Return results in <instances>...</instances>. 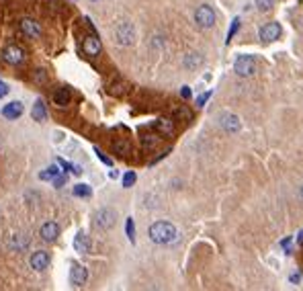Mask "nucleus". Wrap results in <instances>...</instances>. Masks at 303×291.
I'll use <instances>...</instances> for the list:
<instances>
[{
    "mask_svg": "<svg viewBox=\"0 0 303 291\" xmlns=\"http://www.w3.org/2000/svg\"><path fill=\"white\" fill-rule=\"evenodd\" d=\"M149 240L154 244H170L176 238V228L170 221H156L149 225Z\"/></svg>",
    "mask_w": 303,
    "mask_h": 291,
    "instance_id": "f257e3e1",
    "label": "nucleus"
},
{
    "mask_svg": "<svg viewBox=\"0 0 303 291\" xmlns=\"http://www.w3.org/2000/svg\"><path fill=\"white\" fill-rule=\"evenodd\" d=\"M115 41H117L119 45H123V47L131 45V43L135 41V27H133L129 21L117 23V27H115Z\"/></svg>",
    "mask_w": 303,
    "mask_h": 291,
    "instance_id": "f03ea898",
    "label": "nucleus"
},
{
    "mask_svg": "<svg viewBox=\"0 0 303 291\" xmlns=\"http://www.w3.org/2000/svg\"><path fill=\"white\" fill-rule=\"evenodd\" d=\"M195 23L201 27V29H209L215 25V11L211 9L209 5H201L197 11H195Z\"/></svg>",
    "mask_w": 303,
    "mask_h": 291,
    "instance_id": "7ed1b4c3",
    "label": "nucleus"
},
{
    "mask_svg": "<svg viewBox=\"0 0 303 291\" xmlns=\"http://www.w3.org/2000/svg\"><path fill=\"white\" fill-rule=\"evenodd\" d=\"M234 70L238 76H252L256 72V62L252 55H240L236 62H234Z\"/></svg>",
    "mask_w": 303,
    "mask_h": 291,
    "instance_id": "20e7f679",
    "label": "nucleus"
},
{
    "mask_svg": "<svg viewBox=\"0 0 303 291\" xmlns=\"http://www.w3.org/2000/svg\"><path fill=\"white\" fill-rule=\"evenodd\" d=\"M95 221H97V225L101 230H111L115 225V221H117V211L111 209V207H103V209L97 211Z\"/></svg>",
    "mask_w": 303,
    "mask_h": 291,
    "instance_id": "39448f33",
    "label": "nucleus"
},
{
    "mask_svg": "<svg viewBox=\"0 0 303 291\" xmlns=\"http://www.w3.org/2000/svg\"><path fill=\"white\" fill-rule=\"evenodd\" d=\"M260 39L264 43H270V41H277L281 37V25L279 23H266L264 27H260Z\"/></svg>",
    "mask_w": 303,
    "mask_h": 291,
    "instance_id": "423d86ee",
    "label": "nucleus"
},
{
    "mask_svg": "<svg viewBox=\"0 0 303 291\" xmlns=\"http://www.w3.org/2000/svg\"><path fill=\"white\" fill-rule=\"evenodd\" d=\"M3 57H5V62L13 64V66H19V64L25 62V49L19 45H9V47H5Z\"/></svg>",
    "mask_w": 303,
    "mask_h": 291,
    "instance_id": "0eeeda50",
    "label": "nucleus"
},
{
    "mask_svg": "<svg viewBox=\"0 0 303 291\" xmlns=\"http://www.w3.org/2000/svg\"><path fill=\"white\" fill-rule=\"evenodd\" d=\"M219 125H221L223 132H228V134H238V132H240V127H242L240 117H238V115H234V113H225V115H221Z\"/></svg>",
    "mask_w": 303,
    "mask_h": 291,
    "instance_id": "6e6552de",
    "label": "nucleus"
},
{
    "mask_svg": "<svg viewBox=\"0 0 303 291\" xmlns=\"http://www.w3.org/2000/svg\"><path fill=\"white\" fill-rule=\"evenodd\" d=\"M101 49H103V45H101V39H99L97 35H88V37H84V41H82V51H84L86 55L95 57V55L101 53Z\"/></svg>",
    "mask_w": 303,
    "mask_h": 291,
    "instance_id": "1a4fd4ad",
    "label": "nucleus"
},
{
    "mask_svg": "<svg viewBox=\"0 0 303 291\" xmlns=\"http://www.w3.org/2000/svg\"><path fill=\"white\" fill-rule=\"evenodd\" d=\"M29 265H31L33 271H45L49 267V252L45 250H37L31 254V261H29Z\"/></svg>",
    "mask_w": 303,
    "mask_h": 291,
    "instance_id": "9d476101",
    "label": "nucleus"
},
{
    "mask_svg": "<svg viewBox=\"0 0 303 291\" xmlns=\"http://www.w3.org/2000/svg\"><path fill=\"white\" fill-rule=\"evenodd\" d=\"M39 236H41L43 242H53V240H57V236H59V225H57L55 221L43 223L41 230H39Z\"/></svg>",
    "mask_w": 303,
    "mask_h": 291,
    "instance_id": "9b49d317",
    "label": "nucleus"
},
{
    "mask_svg": "<svg viewBox=\"0 0 303 291\" xmlns=\"http://www.w3.org/2000/svg\"><path fill=\"white\" fill-rule=\"evenodd\" d=\"M86 279H88L86 269H84L82 265L74 263V265H72V269H70V283H72L74 287H82V285L86 283Z\"/></svg>",
    "mask_w": 303,
    "mask_h": 291,
    "instance_id": "f8f14e48",
    "label": "nucleus"
},
{
    "mask_svg": "<svg viewBox=\"0 0 303 291\" xmlns=\"http://www.w3.org/2000/svg\"><path fill=\"white\" fill-rule=\"evenodd\" d=\"M21 31L27 37H33V39H37L41 35V29H39V25L33 19H23L21 21Z\"/></svg>",
    "mask_w": 303,
    "mask_h": 291,
    "instance_id": "ddd939ff",
    "label": "nucleus"
},
{
    "mask_svg": "<svg viewBox=\"0 0 303 291\" xmlns=\"http://www.w3.org/2000/svg\"><path fill=\"white\" fill-rule=\"evenodd\" d=\"M23 111H25L23 103L21 101H13V103H9V105L3 107V117H7V119H19L23 115Z\"/></svg>",
    "mask_w": 303,
    "mask_h": 291,
    "instance_id": "4468645a",
    "label": "nucleus"
},
{
    "mask_svg": "<svg viewBox=\"0 0 303 291\" xmlns=\"http://www.w3.org/2000/svg\"><path fill=\"white\" fill-rule=\"evenodd\" d=\"M201 64H203V55H201L199 51H189V53L183 57V66H185L187 70H197Z\"/></svg>",
    "mask_w": 303,
    "mask_h": 291,
    "instance_id": "2eb2a0df",
    "label": "nucleus"
},
{
    "mask_svg": "<svg viewBox=\"0 0 303 291\" xmlns=\"http://www.w3.org/2000/svg\"><path fill=\"white\" fill-rule=\"evenodd\" d=\"M70 90L68 88H59L55 94H53V103L59 107V109H64V107H68L70 105Z\"/></svg>",
    "mask_w": 303,
    "mask_h": 291,
    "instance_id": "dca6fc26",
    "label": "nucleus"
},
{
    "mask_svg": "<svg viewBox=\"0 0 303 291\" xmlns=\"http://www.w3.org/2000/svg\"><path fill=\"white\" fill-rule=\"evenodd\" d=\"M156 132L162 136H172L174 134V121L172 119H158L156 121Z\"/></svg>",
    "mask_w": 303,
    "mask_h": 291,
    "instance_id": "f3484780",
    "label": "nucleus"
},
{
    "mask_svg": "<svg viewBox=\"0 0 303 291\" xmlns=\"http://www.w3.org/2000/svg\"><path fill=\"white\" fill-rule=\"evenodd\" d=\"M9 246H11V250L21 252V250H25V248L29 246V238H27V236H23V234H15V236H11Z\"/></svg>",
    "mask_w": 303,
    "mask_h": 291,
    "instance_id": "a211bd4d",
    "label": "nucleus"
},
{
    "mask_svg": "<svg viewBox=\"0 0 303 291\" xmlns=\"http://www.w3.org/2000/svg\"><path fill=\"white\" fill-rule=\"evenodd\" d=\"M31 117H33V121H39V123L47 119V109H45V105H43V101H41V99H37V101H35L33 111H31Z\"/></svg>",
    "mask_w": 303,
    "mask_h": 291,
    "instance_id": "6ab92c4d",
    "label": "nucleus"
},
{
    "mask_svg": "<svg viewBox=\"0 0 303 291\" xmlns=\"http://www.w3.org/2000/svg\"><path fill=\"white\" fill-rule=\"evenodd\" d=\"M74 248L76 252H90V240L84 232H78L76 238H74Z\"/></svg>",
    "mask_w": 303,
    "mask_h": 291,
    "instance_id": "aec40b11",
    "label": "nucleus"
},
{
    "mask_svg": "<svg viewBox=\"0 0 303 291\" xmlns=\"http://www.w3.org/2000/svg\"><path fill=\"white\" fill-rule=\"evenodd\" d=\"M74 195H76V197H84V199H88L90 195H93V191H90V187H88V185L80 183V185H76V187H74Z\"/></svg>",
    "mask_w": 303,
    "mask_h": 291,
    "instance_id": "412c9836",
    "label": "nucleus"
},
{
    "mask_svg": "<svg viewBox=\"0 0 303 291\" xmlns=\"http://www.w3.org/2000/svg\"><path fill=\"white\" fill-rule=\"evenodd\" d=\"M57 174H59L57 166H49L47 170H43V172L39 174V179H41V181H53V179H55Z\"/></svg>",
    "mask_w": 303,
    "mask_h": 291,
    "instance_id": "4be33fe9",
    "label": "nucleus"
},
{
    "mask_svg": "<svg viewBox=\"0 0 303 291\" xmlns=\"http://www.w3.org/2000/svg\"><path fill=\"white\" fill-rule=\"evenodd\" d=\"M33 82H35V84H45V82H47V72H45L43 68L35 70V72H33Z\"/></svg>",
    "mask_w": 303,
    "mask_h": 291,
    "instance_id": "5701e85b",
    "label": "nucleus"
},
{
    "mask_svg": "<svg viewBox=\"0 0 303 291\" xmlns=\"http://www.w3.org/2000/svg\"><path fill=\"white\" fill-rule=\"evenodd\" d=\"M57 162H59V164H62V168H64V170H70L72 174H80V172H82V170H80V166H74V164H70V162H66V160H64V158H57Z\"/></svg>",
    "mask_w": 303,
    "mask_h": 291,
    "instance_id": "b1692460",
    "label": "nucleus"
},
{
    "mask_svg": "<svg viewBox=\"0 0 303 291\" xmlns=\"http://www.w3.org/2000/svg\"><path fill=\"white\" fill-rule=\"evenodd\" d=\"M113 150H115V154H119V156H125V154L129 152V144H127V142H115Z\"/></svg>",
    "mask_w": 303,
    "mask_h": 291,
    "instance_id": "393cba45",
    "label": "nucleus"
},
{
    "mask_svg": "<svg viewBox=\"0 0 303 291\" xmlns=\"http://www.w3.org/2000/svg\"><path fill=\"white\" fill-rule=\"evenodd\" d=\"M125 232H127V238L133 242V240H135V225H133V219H131V217H127V221H125Z\"/></svg>",
    "mask_w": 303,
    "mask_h": 291,
    "instance_id": "a878e982",
    "label": "nucleus"
},
{
    "mask_svg": "<svg viewBox=\"0 0 303 291\" xmlns=\"http://www.w3.org/2000/svg\"><path fill=\"white\" fill-rule=\"evenodd\" d=\"M238 29H240V19H234V21H232V27H230V31H228V39H225L228 43L234 39V35L238 33Z\"/></svg>",
    "mask_w": 303,
    "mask_h": 291,
    "instance_id": "bb28decb",
    "label": "nucleus"
},
{
    "mask_svg": "<svg viewBox=\"0 0 303 291\" xmlns=\"http://www.w3.org/2000/svg\"><path fill=\"white\" fill-rule=\"evenodd\" d=\"M272 3H275V0H256V7L260 13H266L272 9Z\"/></svg>",
    "mask_w": 303,
    "mask_h": 291,
    "instance_id": "cd10ccee",
    "label": "nucleus"
},
{
    "mask_svg": "<svg viewBox=\"0 0 303 291\" xmlns=\"http://www.w3.org/2000/svg\"><path fill=\"white\" fill-rule=\"evenodd\" d=\"M174 115H176L178 119H185V121H191V117H193L189 109H176V113H174Z\"/></svg>",
    "mask_w": 303,
    "mask_h": 291,
    "instance_id": "c85d7f7f",
    "label": "nucleus"
},
{
    "mask_svg": "<svg viewBox=\"0 0 303 291\" xmlns=\"http://www.w3.org/2000/svg\"><path fill=\"white\" fill-rule=\"evenodd\" d=\"M137 181V177H135V172H127L125 177H123V187L127 189V187H131L133 183Z\"/></svg>",
    "mask_w": 303,
    "mask_h": 291,
    "instance_id": "c756f323",
    "label": "nucleus"
},
{
    "mask_svg": "<svg viewBox=\"0 0 303 291\" xmlns=\"http://www.w3.org/2000/svg\"><path fill=\"white\" fill-rule=\"evenodd\" d=\"M111 92H113V94L125 92V84H121V82H119V84H113V86H111Z\"/></svg>",
    "mask_w": 303,
    "mask_h": 291,
    "instance_id": "7c9ffc66",
    "label": "nucleus"
},
{
    "mask_svg": "<svg viewBox=\"0 0 303 291\" xmlns=\"http://www.w3.org/2000/svg\"><path fill=\"white\" fill-rule=\"evenodd\" d=\"M209 96H211V92H205V94H201L199 99H197V107H203V105L207 103V99H209Z\"/></svg>",
    "mask_w": 303,
    "mask_h": 291,
    "instance_id": "2f4dec72",
    "label": "nucleus"
},
{
    "mask_svg": "<svg viewBox=\"0 0 303 291\" xmlns=\"http://www.w3.org/2000/svg\"><path fill=\"white\" fill-rule=\"evenodd\" d=\"M156 142H158V140H156L154 136H145V138H143V144H145L147 148H152V146H154Z\"/></svg>",
    "mask_w": 303,
    "mask_h": 291,
    "instance_id": "473e14b6",
    "label": "nucleus"
},
{
    "mask_svg": "<svg viewBox=\"0 0 303 291\" xmlns=\"http://www.w3.org/2000/svg\"><path fill=\"white\" fill-rule=\"evenodd\" d=\"M9 90H11V88H9L5 82H0V99H3V96H7V94H9Z\"/></svg>",
    "mask_w": 303,
    "mask_h": 291,
    "instance_id": "72a5a7b5",
    "label": "nucleus"
},
{
    "mask_svg": "<svg viewBox=\"0 0 303 291\" xmlns=\"http://www.w3.org/2000/svg\"><path fill=\"white\" fill-rule=\"evenodd\" d=\"M95 152H97V156H99V158H101V160H103V162H105V164H107V166H109V164H111V160H109V158H107V156H105V154H103V152H101V150H99V148H97V150H95Z\"/></svg>",
    "mask_w": 303,
    "mask_h": 291,
    "instance_id": "f704fd0d",
    "label": "nucleus"
},
{
    "mask_svg": "<svg viewBox=\"0 0 303 291\" xmlns=\"http://www.w3.org/2000/svg\"><path fill=\"white\" fill-rule=\"evenodd\" d=\"M180 94H183V99H191V88H189V86H183Z\"/></svg>",
    "mask_w": 303,
    "mask_h": 291,
    "instance_id": "c9c22d12",
    "label": "nucleus"
},
{
    "mask_svg": "<svg viewBox=\"0 0 303 291\" xmlns=\"http://www.w3.org/2000/svg\"><path fill=\"white\" fill-rule=\"evenodd\" d=\"M64 183H66V179H64V177H55V179H53V185H55V187H62Z\"/></svg>",
    "mask_w": 303,
    "mask_h": 291,
    "instance_id": "e433bc0d",
    "label": "nucleus"
},
{
    "mask_svg": "<svg viewBox=\"0 0 303 291\" xmlns=\"http://www.w3.org/2000/svg\"><path fill=\"white\" fill-rule=\"evenodd\" d=\"M283 248L289 252V250H291V240H283Z\"/></svg>",
    "mask_w": 303,
    "mask_h": 291,
    "instance_id": "4c0bfd02",
    "label": "nucleus"
},
{
    "mask_svg": "<svg viewBox=\"0 0 303 291\" xmlns=\"http://www.w3.org/2000/svg\"><path fill=\"white\" fill-rule=\"evenodd\" d=\"M297 195H299V199H303V185H301V189H299V193H297Z\"/></svg>",
    "mask_w": 303,
    "mask_h": 291,
    "instance_id": "58836bf2",
    "label": "nucleus"
},
{
    "mask_svg": "<svg viewBox=\"0 0 303 291\" xmlns=\"http://www.w3.org/2000/svg\"><path fill=\"white\" fill-rule=\"evenodd\" d=\"M297 240H299V242H303V230L299 232V238H297Z\"/></svg>",
    "mask_w": 303,
    "mask_h": 291,
    "instance_id": "ea45409f",
    "label": "nucleus"
},
{
    "mask_svg": "<svg viewBox=\"0 0 303 291\" xmlns=\"http://www.w3.org/2000/svg\"><path fill=\"white\" fill-rule=\"evenodd\" d=\"M93 3H97V0H93Z\"/></svg>",
    "mask_w": 303,
    "mask_h": 291,
    "instance_id": "a19ab883",
    "label": "nucleus"
}]
</instances>
